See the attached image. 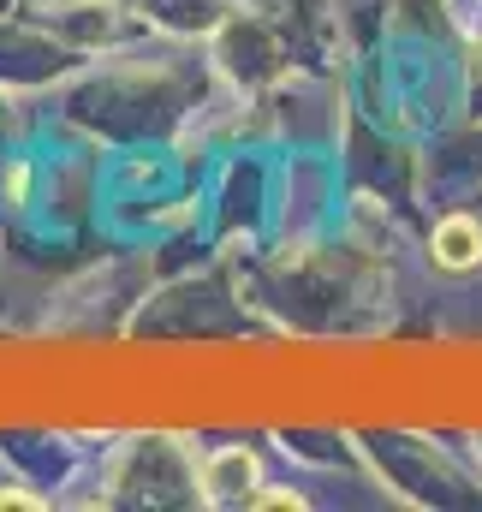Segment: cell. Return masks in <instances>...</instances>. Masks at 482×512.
<instances>
[{
    "label": "cell",
    "mask_w": 482,
    "mask_h": 512,
    "mask_svg": "<svg viewBox=\"0 0 482 512\" xmlns=\"http://www.w3.org/2000/svg\"><path fill=\"white\" fill-rule=\"evenodd\" d=\"M429 251H435L441 268H471V262L482 256V227L471 221V215H447V221L435 227Z\"/></svg>",
    "instance_id": "cell-1"
},
{
    "label": "cell",
    "mask_w": 482,
    "mask_h": 512,
    "mask_svg": "<svg viewBox=\"0 0 482 512\" xmlns=\"http://www.w3.org/2000/svg\"><path fill=\"white\" fill-rule=\"evenodd\" d=\"M250 483H256V459H250L244 447H227V453L209 459V489L233 495V489H250Z\"/></svg>",
    "instance_id": "cell-2"
},
{
    "label": "cell",
    "mask_w": 482,
    "mask_h": 512,
    "mask_svg": "<svg viewBox=\"0 0 482 512\" xmlns=\"http://www.w3.org/2000/svg\"><path fill=\"white\" fill-rule=\"evenodd\" d=\"M250 507H280V512L292 507V512H298V507H304V501H298L292 489H274V495H250Z\"/></svg>",
    "instance_id": "cell-3"
},
{
    "label": "cell",
    "mask_w": 482,
    "mask_h": 512,
    "mask_svg": "<svg viewBox=\"0 0 482 512\" xmlns=\"http://www.w3.org/2000/svg\"><path fill=\"white\" fill-rule=\"evenodd\" d=\"M24 191H30V173H24V167H12V173H6V197H12V203H18V197H24Z\"/></svg>",
    "instance_id": "cell-4"
}]
</instances>
